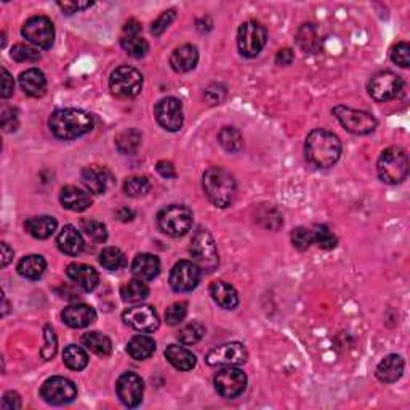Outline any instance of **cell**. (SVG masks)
<instances>
[{
    "instance_id": "1",
    "label": "cell",
    "mask_w": 410,
    "mask_h": 410,
    "mask_svg": "<svg viewBox=\"0 0 410 410\" xmlns=\"http://www.w3.org/2000/svg\"><path fill=\"white\" fill-rule=\"evenodd\" d=\"M305 156L316 168L333 167L342 156V141L332 132L316 129L306 136Z\"/></svg>"
},
{
    "instance_id": "2",
    "label": "cell",
    "mask_w": 410,
    "mask_h": 410,
    "mask_svg": "<svg viewBox=\"0 0 410 410\" xmlns=\"http://www.w3.org/2000/svg\"><path fill=\"white\" fill-rule=\"evenodd\" d=\"M93 116L82 109H58L50 116L49 127L60 140H76L93 129Z\"/></svg>"
},
{
    "instance_id": "3",
    "label": "cell",
    "mask_w": 410,
    "mask_h": 410,
    "mask_svg": "<svg viewBox=\"0 0 410 410\" xmlns=\"http://www.w3.org/2000/svg\"><path fill=\"white\" fill-rule=\"evenodd\" d=\"M202 188L212 204L220 207V209L230 207L237 193L236 180L228 170L221 167L205 170L204 177H202Z\"/></svg>"
},
{
    "instance_id": "4",
    "label": "cell",
    "mask_w": 410,
    "mask_h": 410,
    "mask_svg": "<svg viewBox=\"0 0 410 410\" xmlns=\"http://www.w3.org/2000/svg\"><path fill=\"white\" fill-rule=\"evenodd\" d=\"M378 177L388 184H399L409 175V157L404 149L391 146L380 154L377 162Z\"/></svg>"
},
{
    "instance_id": "5",
    "label": "cell",
    "mask_w": 410,
    "mask_h": 410,
    "mask_svg": "<svg viewBox=\"0 0 410 410\" xmlns=\"http://www.w3.org/2000/svg\"><path fill=\"white\" fill-rule=\"evenodd\" d=\"M157 226L170 237H181L193 226V212L189 207L173 204L157 214Z\"/></svg>"
},
{
    "instance_id": "6",
    "label": "cell",
    "mask_w": 410,
    "mask_h": 410,
    "mask_svg": "<svg viewBox=\"0 0 410 410\" xmlns=\"http://www.w3.org/2000/svg\"><path fill=\"white\" fill-rule=\"evenodd\" d=\"M189 252L193 255L194 263L199 266L200 271L212 273V271H215L218 268L220 257H218L215 239L209 231L204 230V228H199V230L194 232L193 239H191Z\"/></svg>"
},
{
    "instance_id": "7",
    "label": "cell",
    "mask_w": 410,
    "mask_h": 410,
    "mask_svg": "<svg viewBox=\"0 0 410 410\" xmlns=\"http://www.w3.org/2000/svg\"><path fill=\"white\" fill-rule=\"evenodd\" d=\"M333 116L337 117L345 130L354 133V135H369L377 129V119L365 111L338 104L333 108Z\"/></svg>"
},
{
    "instance_id": "8",
    "label": "cell",
    "mask_w": 410,
    "mask_h": 410,
    "mask_svg": "<svg viewBox=\"0 0 410 410\" xmlns=\"http://www.w3.org/2000/svg\"><path fill=\"white\" fill-rule=\"evenodd\" d=\"M109 88L117 98H133L141 92L143 76L132 66H120L109 77Z\"/></svg>"
},
{
    "instance_id": "9",
    "label": "cell",
    "mask_w": 410,
    "mask_h": 410,
    "mask_svg": "<svg viewBox=\"0 0 410 410\" xmlns=\"http://www.w3.org/2000/svg\"><path fill=\"white\" fill-rule=\"evenodd\" d=\"M266 40H268V33L263 24L257 21H246L237 33V47L241 55L247 58L258 56L265 49Z\"/></svg>"
},
{
    "instance_id": "10",
    "label": "cell",
    "mask_w": 410,
    "mask_h": 410,
    "mask_svg": "<svg viewBox=\"0 0 410 410\" xmlns=\"http://www.w3.org/2000/svg\"><path fill=\"white\" fill-rule=\"evenodd\" d=\"M369 95L378 103L397 98L404 90L402 79L391 71L377 72L369 81Z\"/></svg>"
},
{
    "instance_id": "11",
    "label": "cell",
    "mask_w": 410,
    "mask_h": 410,
    "mask_svg": "<svg viewBox=\"0 0 410 410\" xmlns=\"http://www.w3.org/2000/svg\"><path fill=\"white\" fill-rule=\"evenodd\" d=\"M214 385L216 393L221 397L234 399L246 391L247 375L241 369H236L234 365H226L225 369L216 372Z\"/></svg>"
},
{
    "instance_id": "12",
    "label": "cell",
    "mask_w": 410,
    "mask_h": 410,
    "mask_svg": "<svg viewBox=\"0 0 410 410\" xmlns=\"http://www.w3.org/2000/svg\"><path fill=\"white\" fill-rule=\"evenodd\" d=\"M40 396L52 406H65L77 397V388L65 377H52L42 385Z\"/></svg>"
},
{
    "instance_id": "13",
    "label": "cell",
    "mask_w": 410,
    "mask_h": 410,
    "mask_svg": "<svg viewBox=\"0 0 410 410\" xmlns=\"http://www.w3.org/2000/svg\"><path fill=\"white\" fill-rule=\"evenodd\" d=\"M21 34L26 40L34 44L40 49H50L55 40V28L47 17H33L26 21Z\"/></svg>"
},
{
    "instance_id": "14",
    "label": "cell",
    "mask_w": 410,
    "mask_h": 410,
    "mask_svg": "<svg viewBox=\"0 0 410 410\" xmlns=\"http://www.w3.org/2000/svg\"><path fill=\"white\" fill-rule=\"evenodd\" d=\"M170 287L175 292H191L194 290L200 282V268L193 262L188 260H181L175 263V266L170 271Z\"/></svg>"
},
{
    "instance_id": "15",
    "label": "cell",
    "mask_w": 410,
    "mask_h": 410,
    "mask_svg": "<svg viewBox=\"0 0 410 410\" xmlns=\"http://www.w3.org/2000/svg\"><path fill=\"white\" fill-rule=\"evenodd\" d=\"M122 319H124L127 326H130L132 329H135L138 330V332H143V333L156 332V330L159 329V324H161L157 311L149 305L129 308V310L122 313Z\"/></svg>"
},
{
    "instance_id": "16",
    "label": "cell",
    "mask_w": 410,
    "mask_h": 410,
    "mask_svg": "<svg viewBox=\"0 0 410 410\" xmlns=\"http://www.w3.org/2000/svg\"><path fill=\"white\" fill-rule=\"evenodd\" d=\"M156 119L162 129L168 132H178L183 127V104L178 98L167 97L156 104Z\"/></svg>"
},
{
    "instance_id": "17",
    "label": "cell",
    "mask_w": 410,
    "mask_h": 410,
    "mask_svg": "<svg viewBox=\"0 0 410 410\" xmlns=\"http://www.w3.org/2000/svg\"><path fill=\"white\" fill-rule=\"evenodd\" d=\"M116 391L124 406L138 407L143 401L145 383H143L140 375L133 374V372H127V374L120 375L119 380H117Z\"/></svg>"
},
{
    "instance_id": "18",
    "label": "cell",
    "mask_w": 410,
    "mask_h": 410,
    "mask_svg": "<svg viewBox=\"0 0 410 410\" xmlns=\"http://www.w3.org/2000/svg\"><path fill=\"white\" fill-rule=\"evenodd\" d=\"M249 353L242 343L232 342L216 346L207 354V364L209 365H242L247 362Z\"/></svg>"
},
{
    "instance_id": "19",
    "label": "cell",
    "mask_w": 410,
    "mask_h": 410,
    "mask_svg": "<svg viewBox=\"0 0 410 410\" xmlns=\"http://www.w3.org/2000/svg\"><path fill=\"white\" fill-rule=\"evenodd\" d=\"M82 183L90 193L104 194L113 183V175L103 165H88L82 170Z\"/></svg>"
},
{
    "instance_id": "20",
    "label": "cell",
    "mask_w": 410,
    "mask_h": 410,
    "mask_svg": "<svg viewBox=\"0 0 410 410\" xmlns=\"http://www.w3.org/2000/svg\"><path fill=\"white\" fill-rule=\"evenodd\" d=\"M68 278L71 279L74 284L81 287L85 292H92L97 289L98 282H100V276L97 273V269L92 268V266L84 265V263H72L68 266L66 269Z\"/></svg>"
},
{
    "instance_id": "21",
    "label": "cell",
    "mask_w": 410,
    "mask_h": 410,
    "mask_svg": "<svg viewBox=\"0 0 410 410\" xmlns=\"http://www.w3.org/2000/svg\"><path fill=\"white\" fill-rule=\"evenodd\" d=\"M61 317H63V322H65L66 326H69V327L85 329V327H88L90 324H93L95 321H97V313H95L92 306L79 303V305H71V306L65 308Z\"/></svg>"
},
{
    "instance_id": "22",
    "label": "cell",
    "mask_w": 410,
    "mask_h": 410,
    "mask_svg": "<svg viewBox=\"0 0 410 410\" xmlns=\"http://www.w3.org/2000/svg\"><path fill=\"white\" fill-rule=\"evenodd\" d=\"M132 273L136 279L152 281L161 273V260L151 253L136 255L132 263Z\"/></svg>"
},
{
    "instance_id": "23",
    "label": "cell",
    "mask_w": 410,
    "mask_h": 410,
    "mask_svg": "<svg viewBox=\"0 0 410 410\" xmlns=\"http://www.w3.org/2000/svg\"><path fill=\"white\" fill-rule=\"evenodd\" d=\"M19 85L26 95L33 98L44 97L47 92V79L40 69H26L19 74Z\"/></svg>"
},
{
    "instance_id": "24",
    "label": "cell",
    "mask_w": 410,
    "mask_h": 410,
    "mask_svg": "<svg viewBox=\"0 0 410 410\" xmlns=\"http://www.w3.org/2000/svg\"><path fill=\"white\" fill-rule=\"evenodd\" d=\"M60 200L65 209L71 212H84L92 205V196L77 186H66L61 189Z\"/></svg>"
},
{
    "instance_id": "25",
    "label": "cell",
    "mask_w": 410,
    "mask_h": 410,
    "mask_svg": "<svg viewBox=\"0 0 410 410\" xmlns=\"http://www.w3.org/2000/svg\"><path fill=\"white\" fill-rule=\"evenodd\" d=\"M56 244L58 249H60L63 253L69 255V257H77L85 246L82 234L77 231V228H74L71 225L63 228L61 232L58 234L56 237Z\"/></svg>"
},
{
    "instance_id": "26",
    "label": "cell",
    "mask_w": 410,
    "mask_h": 410,
    "mask_svg": "<svg viewBox=\"0 0 410 410\" xmlns=\"http://www.w3.org/2000/svg\"><path fill=\"white\" fill-rule=\"evenodd\" d=\"M199 61V52L194 45H181L170 56V65H172L173 71L177 72H189L197 66Z\"/></svg>"
},
{
    "instance_id": "27",
    "label": "cell",
    "mask_w": 410,
    "mask_h": 410,
    "mask_svg": "<svg viewBox=\"0 0 410 410\" xmlns=\"http://www.w3.org/2000/svg\"><path fill=\"white\" fill-rule=\"evenodd\" d=\"M210 295L214 301L223 310H234L239 305V295L236 289L225 281H214L210 284Z\"/></svg>"
},
{
    "instance_id": "28",
    "label": "cell",
    "mask_w": 410,
    "mask_h": 410,
    "mask_svg": "<svg viewBox=\"0 0 410 410\" xmlns=\"http://www.w3.org/2000/svg\"><path fill=\"white\" fill-rule=\"evenodd\" d=\"M377 378L381 383H394L404 374V359L399 354H390L377 365Z\"/></svg>"
},
{
    "instance_id": "29",
    "label": "cell",
    "mask_w": 410,
    "mask_h": 410,
    "mask_svg": "<svg viewBox=\"0 0 410 410\" xmlns=\"http://www.w3.org/2000/svg\"><path fill=\"white\" fill-rule=\"evenodd\" d=\"M165 358H167V361L175 367V369H178L181 372L193 370L197 364L196 356L191 353L189 349H186L184 346L180 345L167 346V349H165Z\"/></svg>"
},
{
    "instance_id": "30",
    "label": "cell",
    "mask_w": 410,
    "mask_h": 410,
    "mask_svg": "<svg viewBox=\"0 0 410 410\" xmlns=\"http://www.w3.org/2000/svg\"><path fill=\"white\" fill-rule=\"evenodd\" d=\"M24 228L26 231L36 239H49L52 234L56 231L58 223L53 216L42 215L29 218V220L24 223Z\"/></svg>"
},
{
    "instance_id": "31",
    "label": "cell",
    "mask_w": 410,
    "mask_h": 410,
    "mask_svg": "<svg viewBox=\"0 0 410 410\" xmlns=\"http://www.w3.org/2000/svg\"><path fill=\"white\" fill-rule=\"evenodd\" d=\"M154 351H156V342H154V338L148 337V335H135L127 345V353L136 361L151 358Z\"/></svg>"
},
{
    "instance_id": "32",
    "label": "cell",
    "mask_w": 410,
    "mask_h": 410,
    "mask_svg": "<svg viewBox=\"0 0 410 410\" xmlns=\"http://www.w3.org/2000/svg\"><path fill=\"white\" fill-rule=\"evenodd\" d=\"M47 269V262L40 255H28L18 263V273L29 281H37L42 278Z\"/></svg>"
},
{
    "instance_id": "33",
    "label": "cell",
    "mask_w": 410,
    "mask_h": 410,
    "mask_svg": "<svg viewBox=\"0 0 410 410\" xmlns=\"http://www.w3.org/2000/svg\"><path fill=\"white\" fill-rule=\"evenodd\" d=\"M141 138L143 136L140 130L127 129L116 136V146L122 154H125V156H132V154H135L138 151V148H140Z\"/></svg>"
},
{
    "instance_id": "34",
    "label": "cell",
    "mask_w": 410,
    "mask_h": 410,
    "mask_svg": "<svg viewBox=\"0 0 410 410\" xmlns=\"http://www.w3.org/2000/svg\"><path fill=\"white\" fill-rule=\"evenodd\" d=\"M82 343L90 351H93L95 354L101 356V358H106V356L113 353V343H111V340L100 332L85 333L82 337Z\"/></svg>"
},
{
    "instance_id": "35",
    "label": "cell",
    "mask_w": 410,
    "mask_h": 410,
    "mask_svg": "<svg viewBox=\"0 0 410 410\" xmlns=\"http://www.w3.org/2000/svg\"><path fill=\"white\" fill-rule=\"evenodd\" d=\"M63 362H65L68 369L81 372L88 364V356L85 349L77 345H69L63 351Z\"/></svg>"
},
{
    "instance_id": "36",
    "label": "cell",
    "mask_w": 410,
    "mask_h": 410,
    "mask_svg": "<svg viewBox=\"0 0 410 410\" xmlns=\"http://www.w3.org/2000/svg\"><path fill=\"white\" fill-rule=\"evenodd\" d=\"M120 295L122 300L127 303H140L149 297V287L145 284V281L133 279L122 287Z\"/></svg>"
},
{
    "instance_id": "37",
    "label": "cell",
    "mask_w": 410,
    "mask_h": 410,
    "mask_svg": "<svg viewBox=\"0 0 410 410\" xmlns=\"http://www.w3.org/2000/svg\"><path fill=\"white\" fill-rule=\"evenodd\" d=\"M218 141H220V145L225 148L228 152H237L241 151L244 146L241 132L234 129V127H225V129H221L220 133H218Z\"/></svg>"
},
{
    "instance_id": "38",
    "label": "cell",
    "mask_w": 410,
    "mask_h": 410,
    "mask_svg": "<svg viewBox=\"0 0 410 410\" xmlns=\"http://www.w3.org/2000/svg\"><path fill=\"white\" fill-rule=\"evenodd\" d=\"M120 45L133 58H143L149 52L148 42L141 36H122Z\"/></svg>"
},
{
    "instance_id": "39",
    "label": "cell",
    "mask_w": 410,
    "mask_h": 410,
    "mask_svg": "<svg viewBox=\"0 0 410 410\" xmlns=\"http://www.w3.org/2000/svg\"><path fill=\"white\" fill-rule=\"evenodd\" d=\"M100 263L108 271H117L125 266V257L117 247H106L100 253Z\"/></svg>"
},
{
    "instance_id": "40",
    "label": "cell",
    "mask_w": 410,
    "mask_h": 410,
    "mask_svg": "<svg viewBox=\"0 0 410 410\" xmlns=\"http://www.w3.org/2000/svg\"><path fill=\"white\" fill-rule=\"evenodd\" d=\"M204 335H205V327L202 326L200 322L193 321L180 329L178 340L180 343L183 345H196L197 342H200Z\"/></svg>"
},
{
    "instance_id": "41",
    "label": "cell",
    "mask_w": 410,
    "mask_h": 410,
    "mask_svg": "<svg viewBox=\"0 0 410 410\" xmlns=\"http://www.w3.org/2000/svg\"><path fill=\"white\" fill-rule=\"evenodd\" d=\"M81 230L85 232V236L97 244L106 242V239H108V230H106V226L101 221L87 218V220L81 221Z\"/></svg>"
},
{
    "instance_id": "42",
    "label": "cell",
    "mask_w": 410,
    "mask_h": 410,
    "mask_svg": "<svg viewBox=\"0 0 410 410\" xmlns=\"http://www.w3.org/2000/svg\"><path fill=\"white\" fill-rule=\"evenodd\" d=\"M151 183L146 177H132L127 178L124 183V193L130 197H141L149 193Z\"/></svg>"
},
{
    "instance_id": "43",
    "label": "cell",
    "mask_w": 410,
    "mask_h": 410,
    "mask_svg": "<svg viewBox=\"0 0 410 410\" xmlns=\"http://www.w3.org/2000/svg\"><path fill=\"white\" fill-rule=\"evenodd\" d=\"M314 242L317 244L319 247L324 249V250H332L337 247V236L329 230L327 226H316L314 228Z\"/></svg>"
},
{
    "instance_id": "44",
    "label": "cell",
    "mask_w": 410,
    "mask_h": 410,
    "mask_svg": "<svg viewBox=\"0 0 410 410\" xmlns=\"http://www.w3.org/2000/svg\"><path fill=\"white\" fill-rule=\"evenodd\" d=\"M10 55H12L13 60L18 63H36L40 60V52H37L33 47L24 44L15 45Z\"/></svg>"
},
{
    "instance_id": "45",
    "label": "cell",
    "mask_w": 410,
    "mask_h": 410,
    "mask_svg": "<svg viewBox=\"0 0 410 410\" xmlns=\"http://www.w3.org/2000/svg\"><path fill=\"white\" fill-rule=\"evenodd\" d=\"M186 314H188V305L184 301H177L170 308H167V311H165V321H167L168 326H178V324L184 321Z\"/></svg>"
},
{
    "instance_id": "46",
    "label": "cell",
    "mask_w": 410,
    "mask_h": 410,
    "mask_svg": "<svg viewBox=\"0 0 410 410\" xmlns=\"http://www.w3.org/2000/svg\"><path fill=\"white\" fill-rule=\"evenodd\" d=\"M292 244L298 250H308L314 244V232L306 228H295L292 231Z\"/></svg>"
},
{
    "instance_id": "47",
    "label": "cell",
    "mask_w": 410,
    "mask_h": 410,
    "mask_svg": "<svg viewBox=\"0 0 410 410\" xmlns=\"http://www.w3.org/2000/svg\"><path fill=\"white\" fill-rule=\"evenodd\" d=\"M391 60L394 65L401 68L410 66V45L407 44V42H399V44L393 47Z\"/></svg>"
},
{
    "instance_id": "48",
    "label": "cell",
    "mask_w": 410,
    "mask_h": 410,
    "mask_svg": "<svg viewBox=\"0 0 410 410\" xmlns=\"http://www.w3.org/2000/svg\"><path fill=\"white\" fill-rule=\"evenodd\" d=\"M44 337H45V343H44V348H42L40 354L42 358L50 361L53 356L56 354V348H58V342H56V335H55V330H53L50 326H45L44 330Z\"/></svg>"
},
{
    "instance_id": "49",
    "label": "cell",
    "mask_w": 410,
    "mask_h": 410,
    "mask_svg": "<svg viewBox=\"0 0 410 410\" xmlns=\"http://www.w3.org/2000/svg\"><path fill=\"white\" fill-rule=\"evenodd\" d=\"M177 18V12L175 10H167V12H164L161 17H159L156 21L152 23V28H151V33L154 36H162L164 31L168 28L170 24L173 23V19Z\"/></svg>"
},
{
    "instance_id": "50",
    "label": "cell",
    "mask_w": 410,
    "mask_h": 410,
    "mask_svg": "<svg viewBox=\"0 0 410 410\" xmlns=\"http://www.w3.org/2000/svg\"><path fill=\"white\" fill-rule=\"evenodd\" d=\"M2 127L5 132H15L18 129V116L15 109H3Z\"/></svg>"
},
{
    "instance_id": "51",
    "label": "cell",
    "mask_w": 410,
    "mask_h": 410,
    "mask_svg": "<svg viewBox=\"0 0 410 410\" xmlns=\"http://www.w3.org/2000/svg\"><path fill=\"white\" fill-rule=\"evenodd\" d=\"M15 92V82L12 74H10L7 69H2V90H0V95L2 98H10Z\"/></svg>"
},
{
    "instance_id": "52",
    "label": "cell",
    "mask_w": 410,
    "mask_h": 410,
    "mask_svg": "<svg viewBox=\"0 0 410 410\" xmlns=\"http://www.w3.org/2000/svg\"><path fill=\"white\" fill-rule=\"evenodd\" d=\"M2 409L3 410H18L21 409V397L18 393L8 391L2 397Z\"/></svg>"
},
{
    "instance_id": "53",
    "label": "cell",
    "mask_w": 410,
    "mask_h": 410,
    "mask_svg": "<svg viewBox=\"0 0 410 410\" xmlns=\"http://www.w3.org/2000/svg\"><path fill=\"white\" fill-rule=\"evenodd\" d=\"M92 5H93L92 2H65V3L60 2L58 3V7H60L66 15H72L76 12H81V10L90 8Z\"/></svg>"
},
{
    "instance_id": "54",
    "label": "cell",
    "mask_w": 410,
    "mask_h": 410,
    "mask_svg": "<svg viewBox=\"0 0 410 410\" xmlns=\"http://www.w3.org/2000/svg\"><path fill=\"white\" fill-rule=\"evenodd\" d=\"M156 170L159 172V175H161V177L167 178V180L177 177V172H175L173 164L168 162V161H161V162H159Z\"/></svg>"
},
{
    "instance_id": "55",
    "label": "cell",
    "mask_w": 410,
    "mask_h": 410,
    "mask_svg": "<svg viewBox=\"0 0 410 410\" xmlns=\"http://www.w3.org/2000/svg\"><path fill=\"white\" fill-rule=\"evenodd\" d=\"M294 60H295V55L290 49L279 50L278 55H276V63H278L279 66H289V65H292V63H294Z\"/></svg>"
},
{
    "instance_id": "56",
    "label": "cell",
    "mask_w": 410,
    "mask_h": 410,
    "mask_svg": "<svg viewBox=\"0 0 410 410\" xmlns=\"http://www.w3.org/2000/svg\"><path fill=\"white\" fill-rule=\"evenodd\" d=\"M141 33V24L136 19H130L129 23L124 26V34L122 36H140Z\"/></svg>"
},
{
    "instance_id": "57",
    "label": "cell",
    "mask_w": 410,
    "mask_h": 410,
    "mask_svg": "<svg viewBox=\"0 0 410 410\" xmlns=\"http://www.w3.org/2000/svg\"><path fill=\"white\" fill-rule=\"evenodd\" d=\"M0 247H2V268H5V266H8V263L13 260V250L8 247L7 242H2Z\"/></svg>"
},
{
    "instance_id": "58",
    "label": "cell",
    "mask_w": 410,
    "mask_h": 410,
    "mask_svg": "<svg viewBox=\"0 0 410 410\" xmlns=\"http://www.w3.org/2000/svg\"><path fill=\"white\" fill-rule=\"evenodd\" d=\"M116 215L120 221H130V220H133V216H135V214H133L129 207H122V209L117 210Z\"/></svg>"
}]
</instances>
